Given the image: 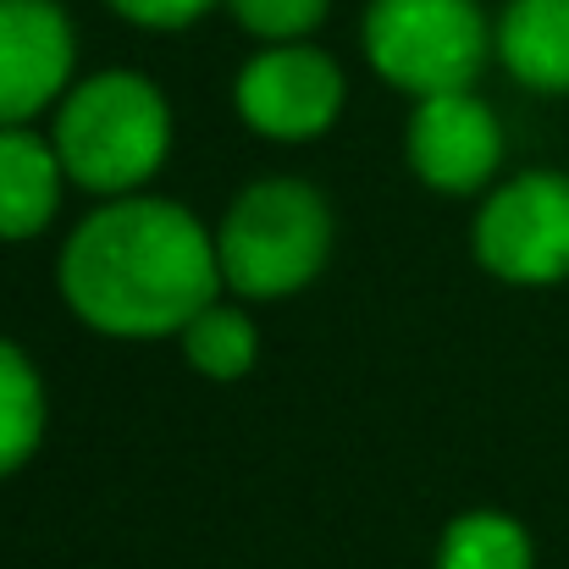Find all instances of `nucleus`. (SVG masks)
<instances>
[{"instance_id":"obj_1","label":"nucleus","mask_w":569,"mask_h":569,"mask_svg":"<svg viewBox=\"0 0 569 569\" xmlns=\"http://www.w3.org/2000/svg\"><path fill=\"white\" fill-rule=\"evenodd\" d=\"M67 299L106 332H178L216 305L221 260L167 199H122L78 227L61 260Z\"/></svg>"},{"instance_id":"obj_2","label":"nucleus","mask_w":569,"mask_h":569,"mask_svg":"<svg viewBox=\"0 0 569 569\" xmlns=\"http://www.w3.org/2000/svg\"><path fill=\"white\" fill-rule=\"evenodd\" d=\"M56 156L83 189H133L167 156V106L133 72L89 78L56 122Z\"/></svg>"},{"instance_id":"obj_3","label":"nucleus","mask_w":569,"mask_h":569,"mask_svg":"<svg viewBox=\"0 0 569 569\" xmlns=\"http://www.w3.org/2000/svg\"><path fill=\"white\" fill-rule=\"evenodd\" d=\"M327 254V210L305 183H260L249 189L216 243L221 277L249 299L293 293L316 277Z\"/></svg>"},{"instance_id":"obj_4","label":"nucleus","mask_w":569,"mask_h":569,"mask_svg":"<svg viewBox=\"0 0 569 569\" xmlns=\"http://www.w3.org/2000/svg\"><path fill=\"white\" fill-rule=\"evenodd\" d=\"M366 50L377 72L415 94H453L487 61V22L476 0H371Z\"/></svg>"},{"instance_id":"obj_5","label":"nucleus","mask_w":569,"mask_h":569,"mask_svg":"<svg viewBox=\"0 0 569 569\" xmlns=\"http://www.w3.org/2000/svg\"><path fill=\"white\" fill-rule=\"evenodd\" d=\"M476 249L509 282L569 277V178L553 172L515 178L481 210Z\"/></svg>"},{"instance_id":"obj_6","label":"nucleus","mask_w":569,"mask_h":569,"mask_svg":"<svg viewBox=\"0 0 569 569\" xmlns=\"http://www.w3.org/2000/svg\"><path fill=\"white\" fill-rule=\"evenodd\" d=\"M238 106L243 117L271 133V139H310L321 133L338 106H343V78L321 50L305 44H277L260 61L243 67L238 78Z\"/></svg>"},{"instance_id":"obj_7","label":"nucleus","mask_w":569,"mask_h":569,"mask_svg":"<svg viewBox=\"0 0 569 569\" xmlns=\"http://www.w3.org/2000/svg\"><path fill=\"white\" fill-rule=\"evenodd\" d=\"M72 72V28L56 0H0V128L28 122Z\"/></svg>"},{"instance_id":"obj_8","label":"nucleus","mask_w":569,"mask_h":569,"mask_svg":"<svg viewBox=\"0 0 569 569\" xmlns=\"http://www.w3.org/2000/svg\"><path fill=\"white\" fill-rule=\"evenodd\" d=\"M409 156L426 183L437 189H476L498 167V122L481 100L465 89L453 94H426L409 128Z\"/></svg>"},{"instance_id":"obj_9","label":"nucleus","mask_w":569,"mask_h":569,"mask_svg":"<svg viewBox=\"0 0 569 569\" xmlns=\"http://www.w3.org/2000/svg\"><path fill=\"white\" fill-rule=\"evenodd\" d=\"M498 50L520 83L569 89V0H509Z\"/></svg>"},{"instance_id":"obj_10","label":"nucleus","mask_w":569,"mask_h":569,"mask_svg":"<svg viewBox=\"0 0 569 569\" xmlns=\"http://www.w3.org/2000/svg\"><path fill=\"white\" fill-rule=\"evenodd\" d=\"M61 156L22 133V128H0V238H28L50 221L56 189H61Z\"/></svg>"},{"instance_id":"obj_11","label":"nucleus","mask_w":569,"mask_h":569,"mask_svg":"<svg viewBox=\"0 0 569 569\" xmlns=\"http://www.w3.org/2000/svg\"><path fill=\"white\" fill-rule=\"evenodd\" d=\"M442 569H531V542L503 515H470L448 531Z\"/></svg>"},{"instance_id":"obj_12","label":"nucleus","mask_w":569,"mask_h":569,"mask_svg":"<svg viewBox=\"0 0 569 569\" xmlns=\"http://www.w3.org/2000/svg\"><path fill=\"white\" fill-rule=\"evenodd\" d=\"M39 420H44L39 381L11 343H0V476L28 459V448L39 442Z\"/></svg>"},{"instance_id":"obj_13","label":"nucleus","mask_w":569,"mask_h":569,"mask_svg":"<svg viewBox=\"0 0 569 569\" xmlns=\"http://www.w3.org/2000/svg\"><path fill=\"white\" fill-rule=\"evenodd\" d=\"M183 343H189V360L204 377H243L249 360H254V327L227 305H204L183 327Z\"/></svg>"},{"instance_id":"obj_14","label":"nucleus","mask_w":569,"mask_h":569,"mask_svg":"<svg viewBox=\"0 0 569 569\" xmlns=\"http://www.w3.org/2000/svg\"><path fill=\"white\" fill-rule=\"evenodd\" d=\"M232 11H238V22H243L249 33L282 44V39L310 33V28L327 17V0H232Z\"/></svg>"},{"instance_id":"obj_15","label":"nucleus","mask_w":569,"mask_h":569,"mask_svg":"<svg viewBox=\"0 0 569 569\" xmlns=\"http://www.w3.org/2000/svg\"><path fill=\"white\" fill-rule=\"evenodd\" d=\"M122 17H133V22H144V28H183L193 22L210 0H111Z\"/></svg>"}]
</instances>
